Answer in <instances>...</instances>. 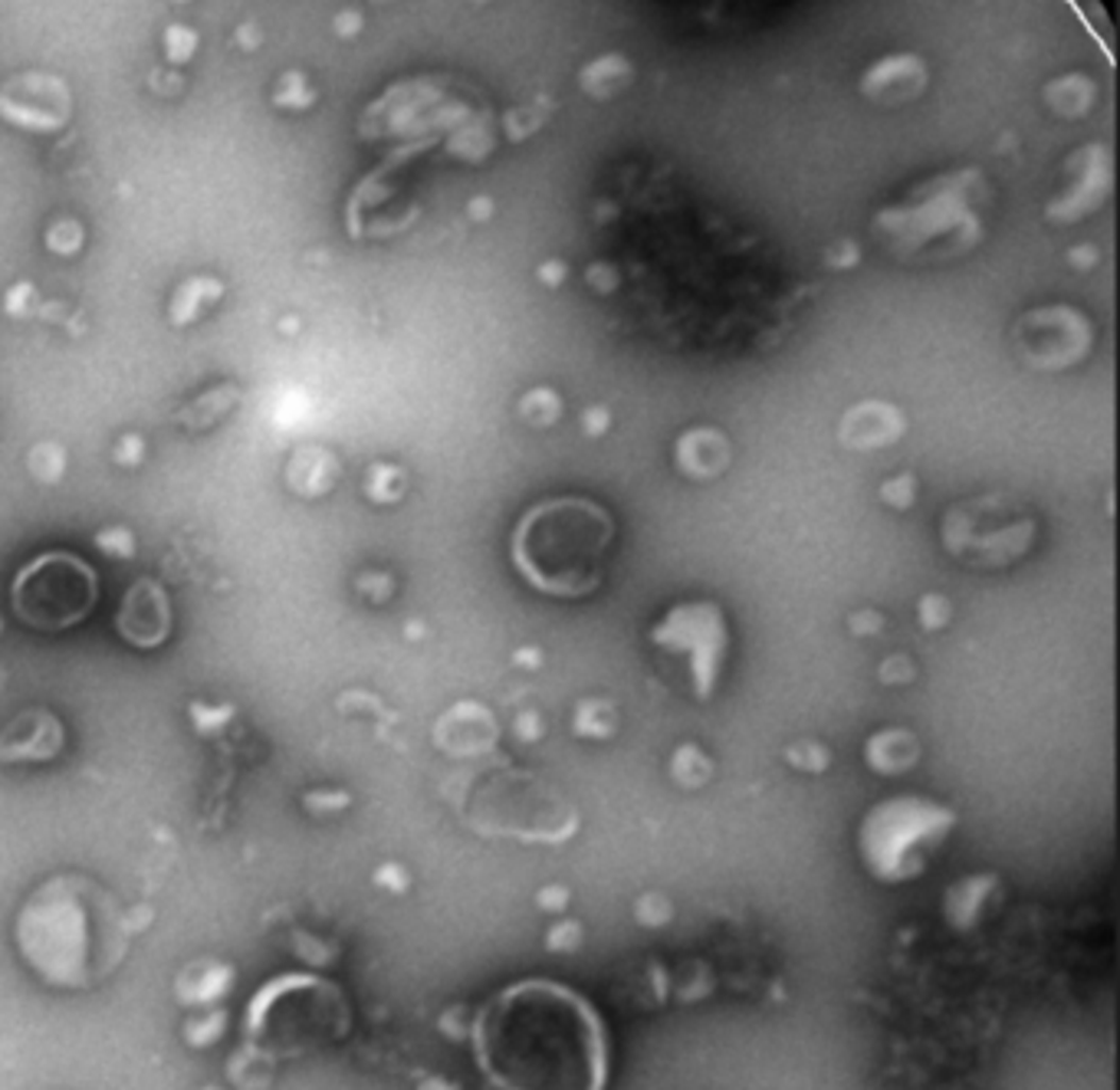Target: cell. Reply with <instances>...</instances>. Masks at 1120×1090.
Here are the masks:
<instances>
[{
  "label": "cell",
  "mask_w": 1120,
  "mask_h": 1090,
  "mask_svg": "<svg viewBox=\"0 0 1120 1090\" xmlns=\"http://www.w3.org/2000/svg\"><path fill=\"white\" fill-rule=\"evenodd\" d=\"M559 397L549 391V388H536V391H529L526 397H523V405H520V414L532 424V427H546V424H553L556 418H559Z\"/></svg>",
  "instance_id": "83f0119b"
},
{
  "label": "cell",
  "mask_w": 1120,
  "mask_h": 1090,
  "mask_svg": "<svg viewBox=\"0 0 1120 1090\" xmlns=\"http://www.w3.org/2000/svg\"><path fill=\"white\" fill-rule=\"evenodd\" d=\"M650 644L671 661H683L686 680L697 700H707L719 680L723 658H727V621L713 601H691L677 604L664 614V621L650 631Z\"/></svg>",
  "instance_id": "ba28073f"
},
{
  "label": "cell",
  "mask_w": 1120,
  "mask_h": 1090,
  "mask_svg": "<svg viewBox=\"0 0 1120 1090\" xmlns=\"http://www.w3.org/2000/svg\"><path fill=\"white\" fill-rule=\"evenodd\" d=\"M1016 342L1029 365L1065 369L1081 361L1084 352L1091 348V325L1068 306L1032 309L1016 325Z\"/></svg>",
  "instance_id": "9c48e42d"
},
{
  "label": "cell",
  "mask_w": 1120,
  "mask_h": 1090,
  "mask_svg": "<svg viewBox=\"0 0 1120 1090\" xmlns=\"http://www.w3.org/2000/svg\"><path fill=\"white\" fill-rule=\"evenodd\" d=\"M605 424H608L605 408H595V411H589V414H586V427H589L592 433H601V430H605Z\"/></svg>",
  "instance_id": "f907efd6"
},
{
  "label": "cell",
  "mask_w": 1120,
  "mask_h": 1090,
  "mask_svg": "<svg viewBox=\"0 0 1120 1090\" xmlns=\"http://www.w3.org/2000/svg\"><path fill=\"white\" fill-rule=\"evenodd\" d=\"M33 300H36V289L30 283H17L7 293V300H4V309L11 316H27L33 309Z\"/></svg>",
  "instance_id": "ab89813d"
},
{
  "label": "cell",
  "mask_w": 1120,
  "mask_h": 1090,
  "mask_svg": "<svg viewBox=\"0 0 1120 1090\" xmlns=\"http://www.w3.org/2000/svg\"><path fill=\"white\" fill-rule=\"evenodd\" d=\"M375 881H378L381 887H388V890H405V887H408V874H405V870L397 867V864H385V867H378Z\"/></svg>",
  "instance_id": "ee69618b"
},
{
  "label": "cell",
  "mask_w": 1120,
  "mask_h": 1090,
  "mask_svg": "<svg viewBox=\"0 0 1120 1090\" xmlns=\"http://www.w3.org/2000/svg\"><path fill=\"white\" fill-rule=\"evenodd\" d=\"M674 454H677V463H680L683 474H686V477H697V480L716 477L719 470L730 463V444H727V438H723V433L713 430V427L686 430L683 438L677 441Z\"/></svg>",
  "instance_id": "9a60e30c"
},
{
  "label": "cell",
  "mask_w": 1120,
  "mask_h": 1090,
  "mask_svg": "<svg viewBox=\"0 0 1120 1090\" xmlns=\"http://www.w3.org/2000/svg\"><path fill=\"white\" fill-rule=\"evenodd\" d=\"M914 487H917L914 477H897V480L881 487V499L897 506V510H907V506L914 503Z\"/></svg>",
  "instance_id": "d590c367"
},
{
  "label": "cell",
  "mask_w": 1120,
  "mask_h": 1090,
  "mask_svg": "<svg viewBox=\"0 0 1120 1090\" xmlns=\"http://www.w3.org/2000/svg\"><path fill=\"white\" fill-rule=\"evenodd\" d=\"M27 466H30V474L40 483H56L63 477V470H66V454H63L60 444L44 441V444H36L27 454Z\"/></svg>",
  "instance_id": "4316f807"
},
{
  "label": "cell",
  "mask_w": 1120,
  "mask_h": 1090,
  "mask_svg": "<svg viewBox=\"0 0 1120 1090\" xmlns=\"http://www.w3.org/2000/svg\"><path fill=\"white\" fill-rule=\"evenodd\" d=\"M911 677H914V664L907 658H900V653H897V658H887L881 664V680L884 683H907Z\"/></svg>",
  "instance_id": "b9f144b4"
},
{
  "label": "cell",
  "mask_w": 1120,
  "mask_h": 1090,
  "mask_svg": "<svg viewBox=\"0 0 1120 1090\" xmlns=\"http://www.w3.org/2000/svg\"><path fill=\"white\" fill-rule=\"evenodd\" d=\"M628 80H631V63L625 56H605L582 72V86L589 89V96H611Z\"/></svg>",
  "instance_id": "603a6c76"
},
{
  "label": "cell",
  "mask_w": 1120,
  "mask_h": 1090,
  "mask_svg": "<svg viewBox=\"0 0 1120 1090\" xmlns=\"http://www.w3.org/2000/svg\"><path fill=\"white\" fill-rule=\"evenodd\" d=\"M903 430V418L897 414L894 405H881V402H867L858 405L845 414L842 421V441L848 447H884L894 444Z\"/></svg>",
  "instance_id": "5bb4252c"
},
{
  "label": "cell",
  "mask_w": 1120,
  "mask_h": 1090,
  "mask_svg": "<svg viewBox=\"0 0 1120 1090\" xmlns=\"http://www.w3.org/2000/svg\"><path fill=\"white\" fill-rule=\"evenodd\" d=\"M366 493H369L375 503H394V499H402V493H405V474H402V466H394V463H375V466L369 470Z\"/></svg>",
  "instance_id": "d4e9b609"
},
{
  "label": "cell",
  "mask_w": 1120,
  "mask_h": 1090,
  "mask_svg": "<svg viewBox=\"0 0 1120 1090\" xmlns=\"http://www.w3.org/2000/svg\"><path fill=\"white\" fill-rule=\"evenodd\" d=\"M116 460L122 463V466H135V463H141V454H145V444H141V438H135V433H125V438L116 444Z\"/></svg>",
  "instance_id": "7bdbcfd3"
},
{
  "label": "cell",
  "mask_w": 1120,
  "mask_h": 1090,
  "mask_svg": "<svg viewBox=\"0 0 1120 1090\" xmlns=\"http://www.w3.org/2000/svg\"><path fill=\"white\" fill-rule=\"evenodd\" d=\"M923 63L917 56H894L878 63L871 72L864 76V92L871 99H884V102H900L907 96H917L923 86Z\"/></svg>",
  "instance_id": "2e32d148"
},
{
  "label": "cell",
  "mask_w": 1120,
  "mask_h": 1090,
  "mask_svg": "<svg viewBox=\"0 0 1120 1090\" xmlns=\"http://www.w3.org/2000/svg\"><path fill=\"white\" fill-rule=\"evenodd\" d=\"M671 917V906L661 893H650L638 900V920L641 923H664Z\"/></svg>",
  "instance_id": "f35d334b"
},
{
  "label": "cell",
  "mask_w": 1120,
  "mask_h": 1090,
  "mask_svg": "<svg viewBox=\"0 0 1120 1090\" xmlns=\"http://www.w3.org/2000/svg\"><path fill=\"white\" fill-rule=\"evenodd\" d=\"M391 589H394L391 578L381 575V572H366V575L358 578V592L366 595V598H372V601H388V598H391Z\"/></svg>",
  "instance_id": "74e56055"
},
{
  "label": "cell",
  "mask_w": 1120,
  "mask_h": 1090,
  "mask_svg": "<svg viewBox=\"0 0 1120 1090\" xmlns=\"http://www.w3.org/2000/svg\"><path fill=\"white\" fill-rule=\"evenodd\" d=\"M565 939H569V947H575V942H578V923H562V926H556L553 936H549V947L559 950Z\"/></svg>",
  "instance_id": "c3c4849f"
},
{
  "label": "cell",
  "mask_w": 1120,
  "mask_h": 1090,
  "mask_svg": "<svg viewBox=\"0 0 1120 1090\" xmlns=\"http://www.w3.org/2000/svg\"><path fill=\"white\" fill-rule=\"evenodd\" d=\"M0 686H4V667H0Z\"/></svg>",
  "instance_id": "11a10c76"
},
{
  "label": "cell",
  "mask_w": 1120,
  "mask_h": 1090,
  "mask_svg": "<svg viewBox=\"0 0 1120 1090\" xmlns=\"http://www.w3.org/2000/svg\"><path fill=\"white\" fill-rule=\"evenodd\" d=\"M273 102H276L279 108H306V105L316 102V92H312V86L306 83L303 72H286V76L276 83Z\"/></svg>",
  "instance_id": "f1b7e54d"
},
{
  "label": "cell",
  "mask_w": 1120,
  "mask_h": 1090,
  "mask_svg": "<svg viewBox=\"0 0 1120 1090\" xmlns=\"http://www.w3.org/2000/svg\"><path fill=\"white\" fill-rule=\"evenodd\" d=\"M349 1032V1005L333 983L312 975H279L250 1002V1051L267 1061L300 1058Z\"/></svg>",
  "instance_id": "277c9868"
},
{
  "label": "cell",
  "mask_w": 1120,
  "mask_h": 1090,
  "mask_svg": "<svg viewBox=\"0 0 1120 1090\" xmlns=\"http://www.w3.org/2000/svg\"><path fill=\"white\" fill-rule=\"evenodd\" d=\"M614 726H618V716H614V706L605 700H586L582 706L575 710V733L582 736H611Z\"/></svg>",
  "instance_id": "cb8c5ba5"
},
{
  "label": "cell",
  "mask_w": 1120,
  "mask_h": 1090,
  "mask_svg": "<svg viewBox=\"0 0 1120 1090\" xmlns=\"http://www.w3.org/2000/svg\"><path fill=\"white\" fill-rule=\"evenodd\" d=\"M516 736L526 739V743H532V739L542 736V722H539L536 713H523V716L516 719Z\"/></svg>",
  "instance_id": "f6af8a7d"
},
{
  "label": "cell",
  "mask_w": 1120,
  "mask_h": 1090,
  "mask_svg": "<svg viewBox=\"0 0 1120 1090\" xmlns=\"http://www.w3.org/2000/svg\"><path fill=\"white\" fill-rule=\"evenodd\" d=\"M234 969L221 959H201L194 966H188L177 978V999L188 1005H210L214 999H221L231 989Z\"/></svg>",
  "instance_id": "ac0fdd59"
},
{
  "label": "cell",
  "mask_w": 1120,
  "mask_h": 1090,
  "mask_svg": "<svg viewBox=\"0 0 1120 1090\" xmlns=\"http://www.w3.org/2000/svg\"><path fill=\"white\" fill-rule=\"evenodd\" d=\"M996 890H999V884H996L992 874H989V878H966V881H960L956 887H950L947 903H944L950 923H953L956 930L972 926L975 920H980L983 906H989V893H996Z\"/></svg>",
  "instance_id": "ffe728a7"
},
{
  "label": "cell",
  "mask_w": 1120,
  "mask_h": 1090,
  "mask_svg": "<svg viewBox=\"0 0 1120 1090\" xmlns=\"http://www.w3.org/2000/svg\"><path fill=\"white\" fill-rule=\"evenodd\" d=\"M542 273H546V279H549V283H559V273H562V267H559V263H553V267H546V270H542Z\"/></svg>",
  "instance_id": "f5cc1de1"
},
{
  "label": "cell",
  "mask_w": 1120,
  "mask_h": 1090,
  "mask_svg": "<svg viewBox=\"0 0 1120 1090\" xmlns=\"http://www.w3.org/2000/svg\"><path fill=\"white\" fill-rule=\"evenodd\" d=\"M237 402H240V388L237 385H221V388L201 394L198 402L181 408L174 421L181 427H188V430H210L214 424H221L237 408Z\"/></svg>",
  "instance_id": "44dd1931"
},
{
  "label": "cell",
  "mask_w": 1120,
  "mask_h": 1090,
  "mask_svg": "<svg viewBox=\"0 0 1120 1090\" xmlns=\"http://www.w3.org/2000/svg\"><path fill=\"white\" fill-rule=\"evenodd\" d=\"M83 237L86 234H83L80 221H72V217H60V221H53L50 231H47V246L53 253H60V257H72V253L83 246Z\"/></svg>",
  "instance_id": "f546056e"
},
{
  "label": "cell",
  "mask_w": 1120,
  "mask_h": 1090,
  "mask_svg": "<svg viewBox=\"0 0 1120 1090\" xmlns=\"http://www.w3.org/2000/svg\"><path fill=\"white\" fill-rule=\"evenodd\" d=\"M349 805V795L345 791H322V795H306V808L309 812H339Z\"/></svg>",
  "instance_id": "60d3db41"
},
{
  "label": "cell",
  "mask_w": 1120,
  "mask_h": 1090,
  "mask_svg": "<svg viewBox=\"0 0 1120 1090\" xmlns=\"http://www.w3.org/2000/svg\"><path fill=\"white\" fill-rule=\"evenodd\" d=\"M63 749V722L50 710H23L0 733V762H50Z\"/></svg>",
  "instance_id": "7c38bea8"
},
{
  "label": "cell",
  "mask_w": 1120,
  "mask_h": 1090,
  "mask_svg": "<svg viewBox=\"0 0 1120 1090\" xmlns=\"http://www.w3.org/2000/svg\"><path fill=\"white\" fill-rule=\"evenodd\" d=\"M474 1055L493 1090H605L608 1038L598 1011L553 978H523L474 1019Z\"/></svg>",
  "instance_id": "6da1fadb"
},
{
  "label": "cell",
  "mask_w": 1120,
  "mask_h": 1090,
  "mask_svg": "<svg viewBox=\"0 0 1120 1090\" xmlns=\"http://www.w3.org/2000/svg\"><path fill=\"white\" fill-rule=\"evenodd\" d=\"M339 480V460L322 447H300L289 457L286 483L300 496H325Z\"/></svg>",
  "instance_id": "e0dca14e"
},
{
  "label": "cell",
  "mask_w": 1120,
  "mask_h": 1090,
  "mask_svg": "<svg viewBox=\"0 0 1120 1090\" xmlns=\"http://www.w3.org/2000/svg\"><path fill=\"white\" fill-rule=\"evenodd\" d=\"M69 89L50 72H20L0 86V116L17 129L56 132L69 119Z\"/></svg>",
  "instance_id": "30bf717a"
},
{
  "label": "cell",
  "mask_w": 1120,
  "mask_h": 1090,
  "mask_svg": "<svg viewBox=\"0 0 1120 1090\" xmlns=\"http://www.w3.org/2000/svg\"><path fill=\"white\" fill-rule=\"evenodd\" d=\"M125 939L116 897L80 874L44 881L17 914V950L53 989L96 986L122 959Z\"/></svg>",
  "instance_id": "7a4b0ae2"
},
{
  "label": "cell",
  "mask_w": 1120,
  "mask_h": 1090,
  "mask_svg": "<svg viewBox=\"0 0 1120 1090\" xmlns=\"http://www.w3.org/2000/svg\"><path fill=\"white\" fill-rule=\"evenodd\" d=\"M516 661H526V664H536V661H539V653H532V650H523V653H516Z\"/></svg>",
  "instance_id": "db71d44e"
},
{
  "label": "cell",
  "mask_w": 1120,
  "mask_h": 1090,
  "mask_svg": "<svg viewBox=\"0 0 1120 1090\" xmlns=\"http://www.w3.org/2000/svg\"><path fill=\"white\" fill-rule=\"evenodd\" d=\"M956 812L923 795L878 802L858 824V854L881 884L920 878L930 857L950 838Z\"/></svg>",
  "instance_id": "5b68a950"
},
{
  "label": "cell",
  "mask_w": 1120,
  "mask_h": 1090,
  "mask_svg": "<svg viewBox=\"0 0 1120 1090\" xmlns=\"http://www.w3.org/2000/svg\"><path fill=\"white\" fill-rule=\"evenodd\" d=\"M221 293H224V286L217 283L214 276H194V279H188V283L174 293V300H171V322H174V325H188V322L201 319V312L210 309L217 300H221Z\"/></svg>",
  "instance_id": "7402d4cb"
},
{
  "label": "cell",
  "mask_w": 1120,
  "mask_h": 1090,
  "mask_svg": "<svg viewBox=\"0 0 1120 1090\" xmlns=\"http://www.w3.org/2000/svg\"><path fill=\"white\" fill-rule=\"evenodd\" d=\"M96 545L105 552V556H119V559H132L135 556V539L129 529L116 526V529H102L96 535Z\"/></svg>",
  "instance_id": "d6a6232c"
},
{
  "label": "cell",
  "mask_w": 1120,
  "mask_h": 1090,
  "mask_svg": "<svg viewBox=\"0 0 1120 1090\" xmlns=\"http://www.w3.org/2000/svg\"><path fill=\"white\" fill-rule=\"evenodd\" d=\"M614 542V520L589 496H553L523 513L510 556L516 572L542 595L586 598L601 585Z\"/></svg>",
  "instance_id": "3957f363"
},
{
  "label": "cell",
  "mask_w": 1120,
  "mask_h": 1090,
  "mask_svg": "<svg viewBox=\"0 0 1120 1090\" xmlns=\"http://www.w3.org/2000/svg\"><path fill=\"white\" fill-rule=\"evenodd\" d=\"M864 752H867V766L881 776L907 772L920 755L917 739L907 730H884V733L871 736Z\"/></svg>",
  "instance_id": "d6986e66"
},
{
  "label": "cell",
  "mask_w": 1120,
  "mask_h": 1090,
  "mask_svg": "<svg viewBox=\"0 0 1120 1090\" xmlns=\"http://www.w3.org/2000/svg\"><path fill=\"white\" fill-rule=\"evenodd\" d=\"M96 572L72 552H44L27 562L11 585V604L23 625L36 631H66L96 608Z\"/></svg>",
  "instance_id": "52a82bcc"
},
{
  "label": "cell",
  "mask_w": 1120,
  "mask_h": 1090,
  "mask_svg": "<svg viewBox=\"0 0 1120 1090\" xmlns=\"http://www.w3.org/2000/svg\"><path fill=\"white\" fill-rule=\"evenodd\" d=\"M191 716H194V726H198V733H217V730H224V722L234 716V706H217V710H210L207 703H191Z\"/></svg>",
  "instance_id": "e575fe53"
},
{
  "label": "cell",
  "mask_w": 1120,
  "mask_h": 1090,
  "mask_svg": "<svg viewBox=\"0 0 1120 1090\" xmlns=\"http://www.w3.org/2000/svg\"><path fill=\"white\" fill-rule=\"evenodd\" d=\"M194 50H198V33L191 27L174 23L165 30V56L171 66H185L194 56Z\"/></svg>",
  "instance_id": "4dcf8cb0"
},
{
  "label": "cell",
  "mask_w": 1120,
  "mask_h": 1090,
  "mask_svg": "<svg viewBox=\"0 0 1120 1090\" xmlns=\"http://www.w3.org/2000/svg\"><path fill=\"white\" fill-rule=\"evenodd\" d=\"M152 83H155L158 89H168L165 96H174V92L181 89V76H158V72H155V76H152Z\"/></svg>",
  "instance_id": "816d5d0a"
},
{
  "label": "cell",
  "mask_w": 1120,
  "mask_h": 1090,
  "mask_svg": "<svg viewBox=\"0 0 1120 1090\" xmlns=\"http://www.w3.org/2000/svg\"><path fill=\"white\" fill-rule=\"evenodd\" d=\"M939 535L947 552L969 568H1008L1032 549L1035 516L1019 499L989 493L950 506Z\"/></svg>",
  "instance_id": "8992f818"
},
{
  "label": "cell",
  "mask_w": 1120,
  "mask_h": 1090,
  "mask_svg": "<svg viewBox=\"0 0 1120 1090\" xmlns=\"http://www.w3.org/2000/svg\"><path fill=\"white\" fill-rule=\"evenodd\" d=\"M224 1025H227V1015H224V1011H207L204 1019L188 1022L185 1035H188V1041H191V1044H198V1048H201V1044H210V1041L221 1038Z\"/></svg>",
  "instance_id": "1f68e13d"
},
{
  "label": "cell",
  "mask_w": 1120,
  "mask_h": 1090,
  "mask_svg": "<svg viewBox=\"0 0 1120 1090\" xmlns=\"http://www.w3.org/2000/svg\"><path fill=\"white\" fill-rule=\"evenodd\" d=\"M881 628H884V617L875 611H861L851 617V631H881Z\"/></svg>",
  "instance_id": "7dc6e473"
},
{
  "label": "cell",
  "mask_w": 1120,
  "mask_h": 1090,
  "mask_svg": "<svg viewBox=\"0 0 1120 1090\" xmlns=\"http://www.w3.org/2000/svg\"><path fill=\"white\" fill-rule=\"evenodd\" d=\"M358 27H361V17H358L355 11H342V14L336 17V30H339L342 36H352Z\"/></svg>",
  "instance_id": "681fc988"
},
{
  "label": "cell",
  "mask_w": 1120,
  "mask_h": 1090,
  "mask_svg": "<svg viewBox=\"0 0 1120 1090\" xmlns=\"http://www.w3.org/2000/svg\"><path fill=\"white\" fill-rule=\"evenodd\" d=\"M434 739L447 755H480L496 746V719L480 703H457L441 716Z\"/></svg>",
  "instance_id": "4fadbf2b"
},
{
  "label": "cell",
  "mask_w": 1120,
  "mask_h": 1090,
  "mask_svg": "<svg viewBox=\"0 0 1120 1090\" xmlns=\"http://www.w3.org/2000/svg\"><path fill=\"white\" fill-rule=\"evenodd\" d=\"M950 617V601L944 595H927L920 601V621L923 628H944Z\"/></svg>",
  "instance_id": "8d00e7d4"
},
{
  "label": "cell",
  "mask_w": 1120,
  "mask_h": 1090,
  "mask_svg": "<svg viewBox=\"0 0 1120 1090\" xmlns=\"http://www.w3.org/2000/svg\"><path fill=\"white\" fill-rule=\"evenodd\" d=\"M539 903L546 906V910H562V906L569 903V890H565V887H546V890H539Z\"/></svg>",
  "instance_id": "bcb514c9"
},
{
  "label": "cell",
  "mask_w": 1120,
  "mask_h": 1090,
  "mask_svg": "<svg viewBox=\"0 0 1120 1090\" xmlns=\"http://www.w3.org/2000/svg\"><path fill=\"white\" fill-rule=\"evenodd\" d=\"M116 628L122 634L125 644L152 650L158 644L168 641L171 634V604L168 595L158 581L152 578H138L135 585L125 592L119 614H116Z\"/></svg>",
  "instance_id": "8fae6325"
},
{
  "label": "cell",
  "mask_w": 1120,
  "mask_h": 1090,
  "mask_svg": "<svg viewBox=\"0 0 1120 1090\" xmlns=\"http://www.w3.org/2000/svg\"><path fill=\"white\" fill-rule=\"evenodd\" d=\"M788 762L795 769H805V772H825L828 769V752L818 743H799V746L788 749Z\"/></svg>",
  "instance_id": "836d02e7"
},
{
  "label": "cell",
  "mask_w": 1120,
  "mask_h": 1090,
  "mask_svg": "<svg viewBox=\"0 0 1120 1090\" xmlns=\"http://www.w3.org/2000/svg\"><path fill=\"white\" fill-rule=\"evenodd\" d=\"M671 772L680 785H703L710 779V759L697 746H680L671 759Z\"/></svg>",
  "instance_id": "484cf974"
}]
</instances>
